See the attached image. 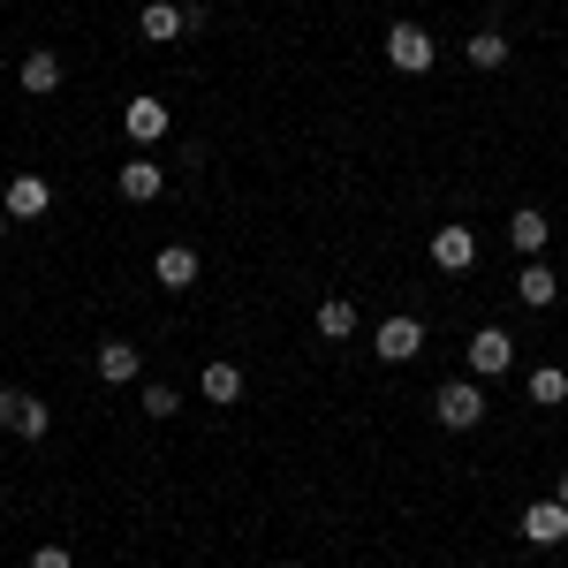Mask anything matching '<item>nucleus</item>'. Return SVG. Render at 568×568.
<instances>
[{"label": "nucleus", "mask_w": 568, "mask_h": 568, "mask_svg": "<svg viewBox=\"0 0 568 568\" xmlns=\"http://www.w3.org/2000/svg\"><path fill=\"white\" fill-rule=\"evenodd\" d=\"M372 349L387 356V364H409V356L425 349V318H409V311H387V318H379V334H372Z\"/></svg>", "instance_id": "5"}, {"label": "nucleus", "mask_w": 568, "mask_h": 568, "mask_svg": "<svg viewBox=\"0 0 568 568\" xmlns=\"http://www.w3.org/2000/svg\"><path fill=\"white\" fill-rule=\"evenodd\" d=\"M23 91H31V99L61 91V53H53V45H31V53H23Z\"/></svg>", "instance_id": "15"}, {"label": "nucleus", "mask_w": 568, "mask_h": 568, "mask_svg": "<svg viewBox=\"0 0 568 568\" xmlns=\"http://www.w3.org/2000/svg\"><path fill=\"white\" fill-rule=\"evenodd\" d=\"M463 53H470V69H485V77H493V69H508V39H500V31H470Z\"/></svg>", "instance_id": "19"}, {"label": "nucleus", "mask_w": 568, "mask_h": 568, "mask_svg": "<svg viewBox=\"0 0 568 568\" xmlns=\"http://www.w3.org/2000/svg\"><path fill=\"white\" fill-rule=\"evenodd\" d=\"M205 402H220V409L243 402V372L235 364H205Z\"/></svg>", "instance_id": "20"}, {"label": "nucleus", "mask_w": 568, "mask_h": 568, "mask_svg": "<svg viewBox=\"0 0 568 568\" xmlns=\"http://www.w3.org/2000/svg\"><path fill=\"white\" fill-rule=\"evenodd\" d=\"M387 61L402 69V77H425V69L439 61L433 31H425V23H387Z\"/></svg>", "instance_id": "2"}, {"label": "nucleus", "mask_w": 568, "mask_h": 568, "mask_svg": "<svg viewBox=\"0 0 568 568\" xmlns=\"http://www.w3.org/2000/svg\"><path fill=\"white\" fill-rule=\"evenodd\" d=\"M8 227H16V220H8V213H0V243H8Z\"/></svg>", "instance_id": "24"}, {"label": "nucleus", "mask_w": 568, "mask_h": 568, "mask_svg": "<svg viewBox=\"0 0 568 568\" xmlns=\"http://www.w3.org/2000/svg\"><path fill=\"white\" fill-rule=\"evenodd\" d=\"M425 251H433L439 273H470V265H478V227H433Z\"/></svg>", "instance_id": "6"}, {"label": "nucleus", "mask_w": 568, "mask_h": 568, "mask_svg": "<svg viewBox=\"0 0 568 568\" xmlns=\"http://www.w3.org/2000/svg\"><path fill=\"white\" fill-rule=\"evenodd\" d=\"M508 364H516V342H508V326H478V334H470V372H478V379H500Z\"/></svg>", "instance_id": "7"}, {"label": "nucleus", "mask_w": 568, "mask_h": 568, "mask_svg": "<svg viewBox=\"0 0 568 568\" xmlns=\"http://www.w3.org/2000/svg\"><path fill=\"white\" fill-rule=\"evenodd\" d=\"M311 326H318V342H349L356 334V304L349 296H326V304L311 311Z\"/></svg>", "instance_id": "16"}, {"label": "nucleus", "mask_w": 568, "mask_h": 568, "mask_svg": "<svg viewBox=\"0 0 568 568\" xmlns=\"http://www.w3.org/2000/svg\"><path fill=\"white\" fill-rule=\"evenodd\" d=\"M530 402H538V409H561L568 402V372L561 364H538V372H530Z\"/></svg>", "instance_id": "18"}, {"label": "nucleus", "mask_w": 568, "mask_h": 568, "mask_svg": "<svg viewBox=\"0 0 568 568\" xmlns=\"http://www.w3.org/2000/svg\"><path fill=\"white\" fill-rule=\"evenodd\" d=\"M45 205H53V190H45V175H8V190H0V213L16 220V227H23V220H39Z\"/></svg>", "instance_id": "8"}, {"label": "nucleus", "mask_w": 568, "mask_h": 568, "mask_svg": "<svg viewBox=\"0 0 568 568\" xmlns=\"http://www.w3.org/2000/svg\"><path fill=\"white\" fill-rule=\"evenodd\" d=\"M114 190H122V197H130V205H152V197H160V190H168V168H160V160H152V152H136L130 168H122V175H114Z\"/></svg>", "instance_id": "9"}, {"label": "nucleus", "mask_w": 568, "mask_h": 568, "mask_svg": "<svg viewBox=\"0 0 568 568\" xmlns=\"http://www.w3.org/2000/svg\"><path fill=\"white\" fill-rule=\"evenodd\" d=\"M45 425H53V409H45L39 394L0 387V433H16V439H45Z\"/></svg>", "instance_id": "3"}, {"label": "nucleus", "mask_w": 568, "mask_h": 568, "mask_svg": "<svg viewBox=\"0 0 568 568\" xmlns=\"http://www.w3.org/2000/svg\"><path fill=\"white\" fill-rule=\"evenodd\" d=\"M508 243H516L524 258H538V251L554 243V220L538 213V205H516V213H508Z\"/></svg>", "instance_id": "12"}, {"label": "nucleus", "mask_w": 568, "mask_h": 568, "mask_svg": "<svg viewBox=\"0 0 568 568\" xmlns=\"http://www.w3.org/2000/svg\"><path fill=\"white\" fill-rule=\"evenodd\" d=\"M197 273H205V265H197L190 243H168V251L152 258V281H160V288H197Z\"/></svg>", "instance_id": "13"}, {"label": "nucleus", "mask_w": 568, "mask_h": 568, "mask_svg": "<svg viewBox=\"0 0 568 568\" xmlns=\"http://www.w3.org/2000/svg\"><path fill=\"white\" fill-rule=\"evenodd\" d=\"M136 31L152 45H175L182 31H190V8H175V0H144V16H136Z\"/></svg>", "instance_id": "11"}, {"label": "nucleus", "mask_w": 568, "mask_h": 568, "mask_svg": "<svg viewBox=\"0 0 568 568\" xmlns=\"http://www.w3.org/2000/svg\"><path fill=\"white\" fill-rule=\"evenodd\" d=\"M433 417L447 425V433H478V425H485V394H478V379H447V387L433 394Z\"/></svg>", "instance_id": "1"}, {"label": "nucleus", "mask_w": 568, "mask_h": 568, "mask_svg": "<svg viewBox=\"0 0 568 568\" xmlns=\"http://www.w3.org/2000/svg\"><path fill=\"white\" fill-rule=\"evenodd\" d=\"M31 568H77V554H69V546H39V554H31Z\"/></svg>", "instance_id": "22"}, {"label": "nucleus", "mask_w": 568, "mask_h": 568, "mask_svg": "<svg viewBox=\"0 0 568 568\" xmlns=\"http://www.w3.org/2000/svg\"><path fill=\"white\" fill-rule=\"evenodd\" d=\"M516 296H524L530 311H546L554 296H561V281H554V265H546V258H530L524 273H516Z\"/></svg>", "instance_id": "17"}, {"label": "nucleus", "mask_w": 568, "mask_h": 568, "mask_svg": "<svg viewBox=\"0 0 568 568\" xmlns=\"http://www.w3.org/2000/svg\"><path fill=\"white\" fill-rule=\"evenodd\" d=\"M288 568H304V561H288Z\"/></svg>", "instance_id": "26"}, {"label": "nucleus", "mask_w": 568, "mask_h": 568, "mask_svg": "<svg viewBox=\"0 0 568 568\" xmlns=\"http://www.w3.org/2000/svg\"><path fill=\"white\" fill-rule=\"evenodd\" d=\"M168 122H175V114H168V99H152V91H136L130 106H122V130H130L136 152H152V144L168 136Z\"/></svg>", "instance_id": "4"}, {"label": "nucleus", "mask_w": 568, "mask_h": 568, "mask_svg": "<svg viewBox=\"0 0 568 568\" xmlns=\"http://www.w3.org/2000/svg\"><path fill=\"white\" fill-rule=\"evenodd\" d=\"M182 409V394L168 387V379H152V387H144V417H175Z\"/></svg>", "instance_id": "21"}, {"label": "nucleus", "mask_w": 568, "mask_h": 568, "mask_svg": "<svg viewBox=\"0 0 568 568\" xmlns=\"http://www.w3.org/2000/svg\"><path fill=\"white\" fill-rule=\"evenodd\" d=\"M136 372H144L136 342H122V334H114V342H99V379H106V387H122V379H136Z\"/></svg>", "instance_id": "14"}, {"label": "nucleus", "mask_w": 568, "mask_h": 568, "mask_svg": "<svg viewBox=\"0 0 568 568\" xmlns=\"http://www.w3.org/2000/svg\"><path fill=\"white\" fill-rule=\"evenodd\" d=\"M516 530H524L530 546H568V508H561V500H530Z\"/></svg>", "instance_id": "10"}, {"label": "nucleus", "mask_w": 568, "mask_h": 568, "mask_svg": "<svg viewBox=\"0 0 568 568\" xmlns=\"http://www.w3.org/2000/svg\"><path fill=\"white\" fill-rule=\"evenodd\" d=\"M0 190H8V175H0Z\"/></svg>", "instance_id": "25"}, {"label": "nucleus", "mask_w": 568, "mask_h": 568, "mask_svg": "<svg viewBox=\"0 0 568 568\" xmlns=\"http://www.w3.org/2000/svg\"><path fill=\"white\" fill-rule=\"evenodd\" d=\"M554 500H561V508H568V470H561V478H554Z\"/></svg>", "instance_id": "23"}]
</instances>
